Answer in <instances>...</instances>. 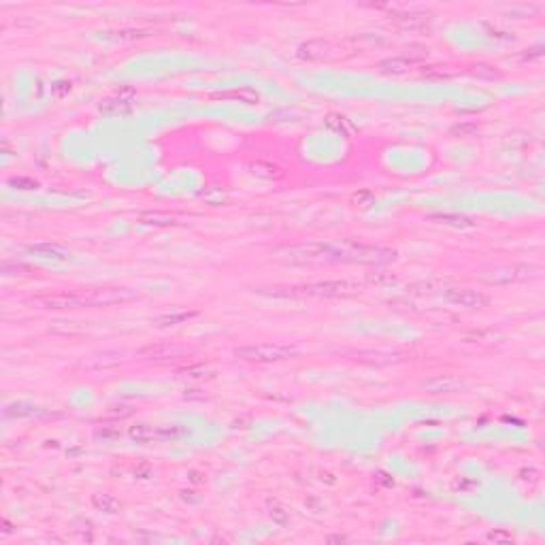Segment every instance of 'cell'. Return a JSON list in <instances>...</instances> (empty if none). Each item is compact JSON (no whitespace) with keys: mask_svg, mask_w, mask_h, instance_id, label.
<instances>
[{"mask_svg":"<svg viewBox=\"0 0 545 545\" xmlns=\"http://www.w3.org/2000/svg\"><path fill=\"white\" fill-rule=\"evenodd\" d=\"M85 305H115V303H126L130 299H134V294L126 288H105V290H92V292H83Z\"/></svg>","mask_w":545,"mask_h":545,"instance_id":"cell-5","label":"cell"},{"mask_svg":"<svg viewBox=\"0 0 545 545\" xmlns=\"http://www.w3.org/2000/svg\"><path fill=\"white\" fill-rule=\"evenodd\" d=\"M326 258L339 260V262H351V264H386L394 260V251L373 247V245L343 243V245H328Z\"/></svg>","mask_w":545,"mask_h":545,"instance_id":"cell-1","label":"cell"},{"mask_svg":"<svg viewBox=\"0 0 545 545\" xmlns=\"http://www.w3.org/2000/svg\"><path fill=\"white\" fill-rule=\"evenodd\" d=\"M356 286L349 282H320V284H309L303 288H292L288 296H324V299H337V296H347L353 294Z\"/></svg>","mask_w":545,"mask_h":545,"instance_id":"cell-3","label":"cell"},{"mask_svg":"<svg viewBox=\"0 0 545 545\" xmlns=\"http://www.w3.org/2000/svg\"><path fill=\"white\" fill-rule=\"evenodd\" d=\"M179 353H184V349L170 347V345L147 347V349H143V351H141V356H149V358H156V360H160V358H173V356H179Z\"/></svg>","mask_w":545,"mask_h":545,"instance_id":"cell-10","label":"cell"},{"mask_svg":"<svg viewBox=\"0 0 545 545\" xmlns=\"http://www.w3.org/2000/svg\"><path fill=\"white\" fill-rule=\"evenodd\" d=\"M490 272H492V275H480V280L486 282V284H509V282H513V280L518 277V272H515L513 266L494 268V270H490Z\"/></svg>","mask_w":545,"mask_h":545,"instance_id":"cell-9","label":"cell"},{"mask_svg":"<svg viewBox=\"0 0 545 545\" xmlns=\"http://www.w3.org/2000/svg\"><path fill=\"white\" fill-rule=\"evenodd\" d=\"M30 253L39 256V258H45V260H58V262H66L68 260V251L58 247V245H49V243H39V245H32L30 247Z\"/></svg>","mask_w":545,"mask_h":545,"instance_id":"cell-8","label":"cell"},{"mask_svg":"<svg viewBox=\"0 0 545 545\" xmlns=\"http://www.w3.org/2000/svg\"><path fill=\"white\" fill-rule=\"evenodd\" d=\"M465 386L463 380L453 377V375H437L432 380H426L422 382V388L432 392V394H443V392H456Z\"/></svg>","mask_w":545,"mask_h":545,"instance_id":"cell-7","label":"cell"},{"mask_svg":"<svg viewBox=\"0 0 545 545\" xmlns=\"http://www.w3.org/2000/svg\"><path fill=\"white\" fill-rule=\"evenodd\" d=\"M234 353L249 362H280L294 356L296 347L284 345V343H251V345L237 347Z\"/></svg>","mask_w":545,"mask_h":545,"instance_id":"cell-2","label":"cell"},{"mask_svg":"<svg viewBox=\"0 0 545 545\" xmlns=\"http://www.w3.org/2000/svg\"><path fill=\"white\" fill-rule=\"evenodd\" d=\"M445 299L458 307H469V309H482L490 305V296H486L480 290L471 288H451L445 292Z\"/></svg>","mask_w":545,"mask_h":545,"instance_id":"cell-4","label":"cell"},{"mask_svg":"<svg viewBox=\"0 0 545 545\" xmlns=\"http://www.w3.org/2000/svg\"><path fill=\"white\" fill-rule=\"evenodd\" d=\"M409 66H411V62H407V60H401V58L386 60V62H382V64H380L382 73H386V75H401V73H405Z\"/></svg>","mask_w":545,"mask_h":545,"instance_id":"cell-11","label":"cell"},{"mask_svg":"<svg viewBox=\"0 0 545 545\" xmlns=\"http://www.w3.org/2000/svg\"><path fill=\"white\" fill-rule=\"evenodd\" d=\"M190 318H194V313H190V311H177V313H168V315L158 318L156 324H158V326H177V324H181V322H188Z\"/></svg>","mask_w":545,"mask_h":545,"instance_id":"cell-12","label":"cell"},{"mask_svg":"<svg viewBox=\"0 0 545 545\" xmlns=\"http://www.w3.org/2000/svg\"><path fill=\"white\" fill-rule=\"evenodd\" d=\"M326 256H328V245H322V243L294 245L286 249V258L292 262H311V260H322Z\"/></svg>","mask_w":545,"mask_h":545,"instance_id":"cell-6","label":"cell"}]
</instances>
